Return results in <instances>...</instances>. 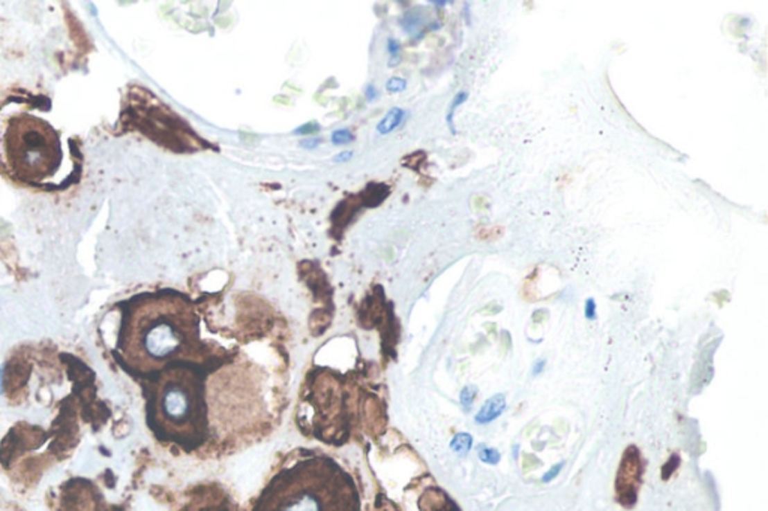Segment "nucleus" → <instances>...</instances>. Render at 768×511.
Listing matches in <instances>:
<instances>
[{
	"instance_id": "nucleus-1",
	"label": "nucleus",
	"mask_w": 768,
	"mask_h": 511,
	"mask_svg": "<svg viewBox=\"0 0 768 511\" xmlns=\"http://www.w3.org/2000/svg\"><path fill=\"white\" fill-rule=\"evenodd\" d=\"M113 357L128 375L148 381L177 364L210 372L222 366V351L201 339L191 300L173 289L134 296L121 305Z\"/></svg>"
},
{
	"instance_id": "nucleus-2",
	"label": "nucleus",
	"mask_w": 768,
	"mask_h": 511,
	"mask_svg": "<svg viewBox=\"0 0 768 511\" xmlns=\"http://www.w3.org/2000/svg\"><path fill=\"white\" fill-rule=\"evenodd\" d=\"M209 373L197 364H177L143 381L146 422L158 440L185 450L198 449L207 441Z\"/></svg>"
},
{
	"instance_id": "nucleus-3",
	"label": "nucleus",
	"mask_w": 768,
	"mask_h": 511,
	"mask_svg": "<svg viewBox=\"0 0 768 511\" xmlns=\"http://www.w3.org/2000/svg\"><path fill=\"white\" fill-rule=\"evenodd\" d=\"M252 511H360V496L340 463L313 456L278 472Z\"/></svg>"
},
{
	"instance_id": "nucleus-4",
	"label": "nucleus",
	"mask_w": 768,
	"mask_h": 511,
	"mask_svg": "<svg viewBox=\"0 0 768 511\" xmlns=\"http://www.w3.org/2000/svg\"><path fill=\"white\" fill-rule=\"evenodd\" d=\"M59 131L40 116L9 113L0 127V162L14 179L30 186H49L63 163Z\"/></svg>"
},
{
	"instance_id": "nucleus-5",
	"label": "nucleus",
	"mask_w": 768,
	"mask_h": 511,
	"mask_svg": "<svg viewBox=\"0 0 768 511\" xmlns=\"http://www.w3.org/2000/svg\"><path fill=\"white\" fill-rule=\"evenodd\" d=\"M643 477V460L639 450L635 445H629L626 451L623 453V459H621L617 480H616V490H617V499L618 503L626 507L632 508L638 501V489L641 485Z\"/></svg>"
},
{
	"instance_id": "nucleus-6",
	"label": "nucleus",
	"mask_w": 768,
	"mask_h": 511,
	"mask_svg": "<svg viewBox=\"0 0 768 511\" xmlns=\"http://www.w3.org/2000/svg\"><path fill=\"white\" fill-rule=\"evenodd\" d=\"M505 409H506V396L501 393L492 396L487 400V402H485V405L476 414V423L488 424L494 422V420H497Z\"/></svg>"
},
{
	"instance_id": "nucleus-7",
	"label": "nucleus",
	"mask_w": 768,
	"mask_h": 511,
	"mask_svg": "<svg viewBox=\"0 0 768 511\" xmlns=\"http://www.w3.org/2000/svg\"><path fill=\"white\" fill-rule=\"evenodd\" d=\"M404 117H405V111H404V109H401V108H398V107L390 108L389 111H387V114L383 117V120H381V122L378 123V126H377L378 134H381V135H387V134H390L392 131H395L396 127L402 123V120H404Z\"/></svg>"
},
{
	"instance_id": "nucleus-8",
	"label": "nucleus",
	"mask_w": 768,
	"mask_h": 511,
	"mask_svg": "<svg viewBox=\"0 0 768 511\" xmlns=\"http://www.w3.org/2000/svg\"><path fill=\"white\" fill-rule=\"evenodd\" d=\"M467 99H469V93H467V92H464V90H462V92H460V93H456V96L453 98V101L451 102V108H449V111H447L446 122H447V125H449V127H451V132H452V134H455V132H456V131H455V125H453V117H455V111H456V109H458V108H460V107H461V105H462V104H464L465 101H467Z\"/></svg>"
},
{
	"instance_id": "nucleus-9",
	"label": "nucleus",
	"mask_w": 768,
	"mask_h": 511,
	"mask_svg": "<svg viewBox=\"0 0 768 511\" xmlns=\"http://www.w3.org/2000/svg\"><path fill=\"white\" fill-rule=\"evenodd\" d=\"M471 444H473V438H471V435H469V433H458V435H456V436L453 438V441H452L451 447H452V450H453V451L460 453V454H465V453H469V451H470Z\"/></svg>"
},
{
	"instance_id": "nucleus-10",
	"label": "nucleus",
	"mask_w": 768,
	"mask_h": 511,
	"mask_svg": "<svg viewBox=\"0 0 768 511\" xmlns=\"http://www.w3.org/2000/svg\"><path fill=\"white\" fill-rule=\"evenodd\" d=\"M479 458L482 462L488 463V465H497L501 459V456L498 453V450L496 449H489V447H485L482 445L479 449Z\"/></svg>"
},
{
	"instance_id": "nucleus-11",
	"label": "nucleus",
	"mask_w": 768,
	"mask_h": 511,
	"mask_svg": "<svg viewBox=\"0 0 768 511\" xmlns=\"http://www.w3.org/2000/svg\"><path fill=\"white\" fill-rule=\"evenodd\" d=\"M354 140V135L350 129H336L332 134V143L335 145H345L350 144Z\"/></svg>"
},
{
	"instance_id": "nucleus-12",
	"label": "nucleus",
	"mask_w": 768,
	"mask_h": 511,
	"mask_svg": "<svg viewBox=\"0 0 768 511\" xmlns=\"http://www.w3.org/2000/svg\"><path fill=\"white\" fill-rule=\"evenodd\" d=\"M407 87V81L404 78H399V77H392L387 80L386 83V90L390 93H398V92H402Z\"/></svg>"
},
{
	"instance_id": "nucleus-13",
	"label": "nucleus",
	"mask_w": 768,
	"mask_h": 511,
	"mask_svg": "<svg viewBox=\"0 0 768 511\" xmlns=\"http://www.w3.org/2000/svg\"><path fill=\"white\" fill-rule=\"evenodd\" d=\"M476 395H478V388H476V387H474V386L465 387V388L462 390V393H461V404H462V406L469 409V408L471 406V404H473L474 397H476Z\"/></svg>"
},
{
	"instance_id": "nucleus-14",
	"label": "nucleus",
	"mask_w": 768,
	"mask_h": 511,
	"mask_svg": "<svg viewBox=\"0 0 768 511\" xmlns=\"http://www.w3.org/2000/svg\"><path fill=\"white\" fill-rule=\"evenodd\" d=\"M679 465H680V458H679V456H677V454L671 456L670 460L665 463V467H663V469H662V471H663V478H665V480H668L671 474H672L677 468H679Z\"/></svg>"
},
{
	"instance_id": "nucleus-15",
	"label": "nucleus",
	"mask_w": 768,
	"mask_h": 511,
	"mask_svg": "<svg viewBox=\"0 0 768 511\" xmlns=\"http://www.w3.org/2000/svg\"><path fill=\"white\" fill-rule=\"evenodd\" d=\"M584 314H585V318L590 319V321H594V319L597 318V305H596V300L593 297L587 298V302H585Z\"/></svg>"
},
{
	"instance_id": "nucleus-16",
	"label": "nucleus",
	"mask_w": 768,
	"mask_h": 511,
	"mask_svg": "<svg viewBox=\"0 0 768 511\" xmlns=\"http://www.w3.org/2000/svg\"><path fill=\"white\" fill-rule=\"evenodd\" d=\"M318 131H320V126H318V123H315V122H311V123L302 125L300 127H297V129L295 131V134H296V135H308V134L318 132Z\"/></svg>"
},
{
	"instance_id": "nucleus-17",
	"label": "nucleus",
	"mask_w": 768,
	"mask_h": 511,
	"mask_svg": "<svg viewBox=\"0 0 768 511\" xmlns=\"http://www.w3.org/2000/svg\"><path fill=\"white\" fill-rule=\"evenodd\" d=\"M563 465H564L563 462H561V463H557L555 467H552L550 471H548V472L545 474V476H543V478H542L543 483H550V481H552L557 476H559L560 471H561V468H563Z\"/></svg>"
},
{
	"instance_id": "nucleus-18",
	"label": "nucleus",
	"mask_w": 768,
	"mask_h": 511,
	"mask_svg": "<svg viewBox=\"0 0 768 511\" xmlns=\"http://www.w3.org/2000/svg\"><path fill=\"white\" fill-rule=\"evenodd\" d=\"M320 144H322V140H320V138H308V140H302V141H300V147L313 150V149L318 147Z\"/></svg>"
},
{
	"instance_id": "nucleus-19",
	"label": "nucleus",
	"mask_w": 768,
	"mask_h": 511,
	"mask_svg": "<svg viewBox=\"0 0 768 511\" xmlns=\"http://www.w3.org/2000/svg\"><path fill=\"white\" fill-rule=\"evenodd\" d=\"M387 48H389V53H390L392 57H398L399 50H401V44L396 39H389Z\"/></svg>"
},
{
	"instance_id": "nucleus-20",
	"label": "nucleus",
	"mask_w": 768,
	"mask_h": 511,
	"mask_svg": "<svg viewBox=\"0 0 768 511\" xmlns=\"http://www.w3.org/2000/svg\"><path fill=\"white\" fill-rule=\"evenodd\" d=\"M365 96H367V101H369V102H372V101H376V99L378 98V92H377V89H376V87H374L372 84H368V86H367V92H365Z\"/></svg>"
},
{
	"instance_id": "nucleus-21",
	"label": "nucleus",
	"mask_w": 768,
	"mask_h": 511,
	"mask_svg": "<svg viewBox=\"0 0 768 511\" xmlns=\"http://www.w3.org/2000/svg\"><path fill=\"white\" fill-rule=\"evenodd\" d=\"M351 158H353V152H351V150H347V152L338 153L336 156H335V162H338V163H340V162H347V161H350Z\"/></svg>"
},
{
	"instance_id": "nucleus-22",
	"label": "nucleus",
	"mask_w": 768,
	"mask_h": 511,
	"mask_svg": "<svg viewBox=\"0 0 768 511\" xmlns=\"http://www.w3.org/2000/svg\"><path fill=\"white\" fill-rule=\"evenodd\" d=\"M545 363H546V361H545L543 359H542V360H537V361L534 363V366H533V375H539V373H542V372H543V369H545Z\"/></svg>"
},
{
	"instance_id": "nucleus-23",
	"label": "nucleus",
	"mask_w": 768,
	"mask_h": 511,
	"mask_svg": "<svg viewBox=\"0 0 768 511\" xmlns=\"http://www.w3.org/2000/svg\"><path fill=\"white\" fill-rule=\"evenodd\" d=\"M3 372H5V369L0 366V395L3 393Z\"/></svg>"
}]
</instances>
